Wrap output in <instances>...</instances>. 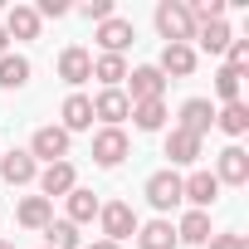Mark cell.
Segmentation results:
<instances>
[{
    "mask_svg": "<svg viewBox=\"0 0 249 249\" xmlns=\"http://www.w3.org/2000/svg\"><path fill=\"white\" fill-rule=\"evenodd\" d=\"M157 30L166 35V44H191L196 39V20L181 0H161L157 5Z\"/></svg>",
    "mask_w": 249,
    "mask_h": 249,
    "instance_id": "1",
    "label": "cell"
},
{
    "mask_svg": "<svg viewBox=\"0 0 249 249\" xmlns=\"http://www.w3.org/2000/svg\"><path fill=\"white\" fill-rule=\"evenodd\" d=\"M98 220H103L107 244H122V239H132V234H137V215H132V205H127V200L103 205V210H98Z\"/></svg>",
    "mask_w": 249,
    "mask_h": 249,
    "instance_id": "2",
    "label": "cell"
},
{
    "mask_svg": "<svg viewBox=\"0 0 249 249\" xmlns=\"http://www.w3.org/2000/svg\"><path fill=\"white\" fill-rule=\"evenodd\" d=\"M122 157H127V132H122V127H103L93 137V161L98 166H117Z\"/></svg>",
    "mask_w": 249,
    "mask_h": 249,
    "instance_id": "3",
    "label": "cell"
},
{
    "mask_svg": "<svg viewBox=\"0 0 249 249\" xmlns=\"http://www.w3.org/2000/svg\"><path fill=\"white\" fill-rule=\"evenodd\" d=\"M127 83H132V98H127V103H157V98L166 93V78H161V69H152V64H147V69H132Z\"/></svg>",
    "mask_w": 249,
    "mask_h": 249,
    "instance_id": "4",
    "label": "cell"
},
{
    "mask_svg": "<svg viewBox=\"0 0 249 249\" xmlns=\"http://www.w3.org/2000/svg\"><path fill=\"white\" fill-rule=\"evenodd\" d=\"M30 157H44L49 166L64 161V157H69V132H64V127H39L35 142H30Z\"/></svg>",
    "mask_w": 249,
    "mask_h": 249,
    "instance_id": "5",
    "label": "cell"
},
{
    "mask_svg": "<svg viewBox=\"0 0 249 249\" xmlns=\"http://www.w3.org/2000/svg\"><path fill=\"white\" fill-rule=\"evenodd\" d=\"M215 196H220V181H215L210 171H196V176H186V181H181V200H191L196 210H210V205H215Z\"/></svg>",
    "mask_w": 249,
    "mask_h": 249,
    "instance_id": "6",
    "label": "cell"
},
{
    "mask_svg": "<svg viewBox=\"0 0 249 249\" xmlns=\"http://www.w3.org/2000/svg\"><path fill=\"white\" fill-rule=\"evenodd\" d=\"M59 78H64V83H88V78H93V54L78 49V44H69V49L59 54Z\"/></svg>",
    "mask_w": 249,
    "mask_h": 249,
    "instance_id": "7",
    "label": "cell"
},
{
    "mask_svg": "<svg viewBox=\"0 0 249 249\" xmlns=\"http://www.w3.org/2000/svg\"><path fill=\"white\" fill-rule=\"evenodd\" d=\"M147 200H152L157 210L181 205V176H176V171H157V176L147 181Z\"/></svg>",
    "mask_w": 249,
    "mask_h": 249,
    "instance_id": "8",
    "label": "cell"
},
{
    "mask_svg": "<svg viewBox=\"0 0 249 249\" xmlns=\"http://www.w3.org/2000/svg\"><path fill=\"white\" fill-rule=\"evenodd\" d=\"M127 112H132V103H127V93H122V88H103V93L93 98V117H103L107 127H117Z\"/></svg>",
    "mask_w": 249,
    "mask_h": 249,
    "instance_id": "9",
    "label": "cell"
},
{
    "mask_svg": "<svg viewBox=\"0 0 249 249\" xmlns=\"http://www.w3.org/2000/svg\"><path fill=\"white\" fill-rule=\"evenodd\" d=\"M210 127H215V107H210V98H191V103L181 107V132L205 137Z\"/></svg>",
    "mask_w": 249,
    "mask_h": 249,
    "instance_id": "10",
    "label": "cell"
},
{
    "mask_svg": "<svg viewBox=\"0 0 249 249\" xmlns=\"http://www.w3.org/2000/svg\"><path fill=\"white\" fill-rule=\"evenodd\" d=\"M215 181H225V186H244V181H249V152H244V147H225V152H220V171H215Z\"/></svg>",
    "mask_w": 249,
    "mask_h": 249,
    "instance_id": "11",
    "label": "cell"
},
{
    "mask_svg": "<svg viewBox=\"0 0 249 249\" xmlns=\"http://www.w3.org/2000/svg\"><path fill=\"white\" fill-rule=\"evenodd\" d=\"M132 39H137V30H132L127 20H117V15L98 25V44H103V54H122V49H127Z\"/></svg>",
    "mask_w": 249,
    "mask_h": 249,
    "instance_id": "12",
    "label": "cell"
},
{
    "mask_svg": "<svg viewBox=\"0 0 249 249\" xmlns=\"http://www.w3.org/2000/svg\"><path fill=\"white\" fill-rule=\"evenodd\" d=\"M39 191H44V200H54V196H69V191H73V166H69V161H54V166H44V171H39Z\"/></svg>",
    "mask_w": 249,
    "mask_h": 249,
    "instance_id": "13",
    "label": "cell"
},
{
    "mask_svg": "<svg viewBox=\"0 0 249 249\" xmlns=\"http://www.w3.org/2000/svg\"><path fill=\"white\" fill-rule=\"evenodd\" d=\"M137 244L142 249H176V225L171 220H147V225H137Z\"/></svg>",
    "mask_w": 249,
    "mask_h": 249,
    "instance_id": "14",
    "label": "cell"
},
{
    "mask_svg": "<svg viewBox=\"0 0 249 249\" xmlns=\"http://www.w3.org/2000/svg\"><path fill=\"white\" fill-rule=\"evenodd\" d=\"M83 127H93V98L73 93L64 98V132H83Z\"/></svg>",
    "mask_w": 249,
    "mask_h": 249,
    "instance_id": "15",
    "label": "cell"
},
{
    "mask_svg": "<svg viewBox=\"0 0 249 249\" xmlns=\"http://www.w3.org/2000/svg\"><path fill=\"white\" fill-rule=\"evenodd\" d=\"M0 176H5L10 186H30V181H35V157H30V152H10V157H0Z\"/></svg>",
    "mask_w": 249,
    "mask_h": 249,
    "instance_id": "16",
    "label": "cell"
},
{
    "mask_svg": "<svg viewBox=\"0 0 249 249\" xmlns=\"http://www.w3.org/2000/svg\"><path fill=\"white\" fill-rule=\"evenodd\" d=\"M230 39H234V35H230V25H225V20H205V25H196V44H200V49H210V54H225V49H230Z\"/></svg>",
    "mask_w": 249,
    "mask_h": 249,
    "instance_id": "17",
    "label": "cell"
},
{
    "mask_svg": "<svg viewBox=\"0 0 249 249\" xmlns=\"http://www.w3.org/2000/svg\"><path fill=\"white\" fill-rule=\"evenodd\" d=\"M191 69H196V49H191V44H166V49H161V78H166V73L186 78Z\"/></svg>",
    "mask_w": 249,
    "mask_h": 249,
    "instance_id": "18",
    "label": "cell"
},
{
    "mask_svg": "<svg viewBox=\"0 0 249 249\" xmlns=\"http://www.w3.org/2000/svg\"><path fill=\"white\" fill-rule=\"evenodd\" d=\"M166 157H171L176 166H191V161L200 157V137H191V132H181V127H176V132L166 137Z\"/></svg>",
    "mask_w": 249,
    "mask_h": 249,
    "instance_id": "19",
    "label": "cell"
},
{
    "mask_svg": "<svg viewBox=\"0 0 249 249\" xmlns=\"http://www.w3.org/2000/svg\"><path fill=\"white\" fill-rule=\"evenodd\" d=\"M49 220H54V200H44V196L20 200V225H25V230H44Z\"/></svg>",
    "mask_w": 249,
    "mask_h": 249,
    "instance_id": "20",
    "label": "cell"
},
{
    "mask_svg": "<svg viewBox=\"0 0 249 249\" xmlns=\"http://www.w3.org/2000/svg\"><path fill=\"white\" fill-rule=\"evenodd\" d=\"M210 234H215V230H210V215H205V210H191V215L176 225V244H181V239H186V244H205Z\"/></svg>",
    "mask_w": 249,
    "mask_h": 249,
    "instance_id": "21",
    "label": "cell"
},
{
    "mask_svg": "<svg viewBox=\"0 0 249 249\" xmlns=\"http://www.w3.org/2000/svg\"><path fill=\"white\" fill-rule=\"evenodd\" d=\"M30 83V59L25 54H0V88H25Z\"/></svg>",
    "mask_w": 249,
    "mask_h": 249,
    "instance_id": "22",
    "label": "cell"
},
{
    "mask_svg": "<svg viewBox=\"0 0 249 249\" xmlns=\"http://www.w3.org/2000/svg\"><path fill=\"white\" fill-rule=\"evenodd\" d=\"M127 117L137 122L142 132H161V127H166V103H161V98H157V103H132Z\"/></svg>",
    "mask_w": 249,
    "mask_h": 249,
    "instance_id": "23",
    "label": "cell"
},
{
    "mask_svg": "<svg viewBox=\"0 0 249 249\" xmlns=\"http://www.w3.org/2000/svg\"><path fill=\"white\" fill-rule=\"evenodd\" d=\"M93 78H98L103 88H117L122 78H127V59H122V54H103V59H93Z\"/></svg>",
    "mask_w": 249,
    "mask_h": 249,
    "instance_id": "24",
    "label": "cell"
},
{
    "mask_svg": "<svg viewBox=\"0 0 249 249\" xmlns=\"http://www.w3.org/2000/svg\"><path fill=\"white\" fill-rule=\"evenodd\" d=\"M5 35H15V39H35V35H39V15H35V5H15L10 20H5Z\"/></svg>",
    "mask_w": 249,
    "mask_h": 249,
    "instance_id": "25",
    "label": "cell"
},
{
    "mask_svg": "<svg viewBox=\"0 0 249 249\" xmlns=\"http://www.w3.org/2000/svg\"><path fill=\"white\" fill-rule=\"evenodd\" d=\"M103 205H98V196L93 191H83V186H73L69 191V225H83V220H93Z\"/></svg>",
    "mask_w": 249,
    "mask_h": 249,
    "instance_id": "26",
    "label": "cell"
},
{
    "mask_svg": "<svg viewBox=\"0 0 249 249\" xmlns=\"http://www.w3.org/2000/svg\"><path fill=\"white\" fill-rule=\"evenodd\" d=\"M44 249H78V225L49 220V225H44Z\"/></svg>",
    "mask_w": 249,
    "mask_h": 249,
    "instance_id": "27",
    "label": "cell"
},
{
    "mask_svg": "<svg viewBox=\"0 0 249 249\" xmlns=\"http://www.w3.org/2000/svg\"><path fill=\"white\" fill-rule=\"evenodd\" d=\"M215 122H220L230 137H244L249 132V107L244 103H225V112H215Z\"/></svg>",
    "mask_w": 249,
    "mask_h": 249,
    "instance_id": "28",
    "label": "cell"
},
{
    "mask_svg": "<svg viewBox=\"0 0 249 249\" xmlns=\"http://www.w3.org/2000/svg\"><path fill=\"white\" fill-rule=\"evenodd\" d=\"M239 78H244V73H239V69H230V64H225V69H220V73H215V93H220V98H225V103H239Z\"/></svg>",
    "mask_w": 249,
    "mask_h": 249,
    "instance_id": "29",
    "label": "cell"
},
{
    "mask_svg": "<svg viewBox=\"0 0 249 249\" xmlns=\"http://www.w3.org/2000/svg\"><path fill=\"white\" fill-rule=\"evenodd\" d=\"M205 249H249V239L244 234H210Z\"/></svg>",
    "mask_w": 249,
    "mask_h": 249,
    "instance_id": "30",
    "label": "cell"
},
{
    "mask_svg": "<svg viewBox=\"0 0 249 249\" xmlns=\"http://www.w3.org/2000/svg\"><path fill=\"white\" fill-rule=\"evenodd\" d=\"M244 64H249V39H230V69L244 73Z\"/></svg>",
    "mask_w": 249,
    "mask_h": 249,
    "instance_id": "31",
    "label": "cell"
},
{
    "mask_svg": "<svg viewBox=\"0 0 249 249\" xmlns=\"http://www.w3.org/2000/svg\"><path fill=\"white\" fill-rule=\"evenodd\" d=\"M83 15L103 25V20H112V5H107V0H88V5H83Z\"/></svg>",
    "mask_w": 249,
    "mask_h": 249,
    "instance_id": "32",
    "label": "cell"
},
{
    "mask_svg": "<svg viewBox=\"0 0 249 249\" xmlns=\"http://www.w3.org/2000/svg\"><path fill=\"white\" fill-rule=\"evenodd\" d=\"M64 10H69V5H64V0H39V10H35V15H54V20H59Z\"/></svg>",
    "mask_w": 249,
    "mask_h": 249,
    "instance_id": "33",
    "label": "cell"
},
{
    "mask_svg": "<svg viewBox=\"0 0 249 249\" xmlns=\"http://www.w3.org/2000/svg\"><path fill=\"white\" fill-rule=\"evenodd\" d=\"M88 249H117V244H107V239H98V244H88Z\"/></svg>",
    "mask_w": 249,
    "mask_h": 249,
    "instance_id": "34",
    "label": "cell"
},
{
    "mask_svg": "<svg viewBox=\"0 0 249 249\" xmlns=\"http://www.w3.org/2000/svg\"><path fill=\"white\" fill-rule=\"evenodd\" d=\"M5 39H10V35H5V25H0V54H5Z\"/></svg>",
    "mask_w": 249,
    "mask_h": 249,
    "instance_id": "35",
    "label": "cell"
},
{
    "mask_svg": "<svg viewBox=\"0 0 249 249\" xmlns=\"http://www.w3.org/2000/svg\"><path fill=\"white\" fill-rule=\"evenodd\" d=\"M0 249H15V244H10V239H0Z\"/></svg>",
    "mask_w": 249,
    "mask_h": 249,
    "instance_id": "36",
    "label": "cell"
}]
</instances>
